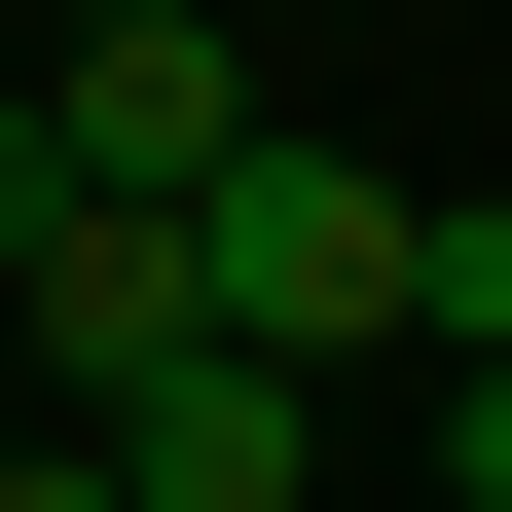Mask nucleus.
Listing matches in <instances>:
<instances>
[{"mask_svg": "<svg viewBox=\"0 0 512 512\" xmlns=\"http://www.w3.org/2000/svg\"><path fill=\"white\" fill-rule=\"evenodd\" d=\"M403 220H439V183H366V147H293V110H256V147L183 183V293H220L256 366H330V403H366V330H403Z\"/></svg>", "mask_w": 512, "mask_h": 512, "instance_id": "1", "label": "nucleus"}, {"mask_svg": "<svg viewBox=\"0 0 512 512\" xmlns=\"http://www.w3.org/2000/svg\"><path fill=\"white\" fill-rule=\"evenodd\" d=\"M110 512H330V366H256V330H183V366H110Z\"/></svg>", "mask_w": 512, "mask_h": 512, "instance_id": "2", "label": "nucleus"}, {"mask_svg": "<svg viewBox=\"0 0 512 512\" xmlns=\"http://www.w3.org/2000/svg\"><path fill=\"white\" fill-rule=\"evenodd\" d=\"M256 110H293V74H256L220 0H74V74H37V147H74V183H147V220H183V183H220Z\"/></svg>", "mask_w": 512, "mask_h": 512, "instance_id": "3", "label": "nucleus"}, {"mask_svg": "<svg viewBox=\"0 0 512 512\" xmlns=\"http://www.w3.org/2000/svg\"><path fill=\"white\" fill-rule=\"evenodd\" d=\"M0 330H37V403H110V366H183L220 293H183V220H147V183H74V220L0 256Z\"/></svg>", "mask_w": 512, "mask_h": 512, "instance_id": "4", "label": "nucleus"}, {"mask_svg": "<svg viewBox=\"0 0 512 512\" xmlns=\"http://www.w3.org/2000/svg\"><path fill=\"white\" fill-rule=\"evenodd\" d=\"M403 330H439V366H512V220H403Z\"/></svg>", "mask_w": 512, "mask_h": 512, "instance_id": "5", "label": "nucleus"}, {"mask_svg": "<svg viewBox=\"0 0 512 512\" xmlns=\"http://www.w3.org/2000/svg\"><path fill=\"white\" fill-rule=\"evenodd\" d=\"M0 512H110V439H74V403H37V439H0Z\"/></svg>", "mask_w": 512, "mask_h": 512, "instance_id": "6", "label": "nucleus"}, {"mask_svg": "<svg viewBox=\"0 0 512 512\" xmlns=\"http://www.w3.org/2000/svg\"><path fill=\"white\" fill-rule=\"evenodd\" d=\"M439 512H512V366H476V403H439Z\"/></svg>", "mask_w": 512, "mask_h": 512, "instance_id": "7", "label": "nucleus"}, {"mask_svg": "<svg viewBox=\"0 0 512 512\" xmlns=\"http://www.w3.org/2000/svg\"><path fill=\"white\" fill-rule=\"evenodd\" d=\"M37 220H74V147H37V110H0V256H37Z\"/></svg>", "mask_w": 512, "mask_h": 512, "instance_id": "8", "label": "nucleus"}]
</instances>
